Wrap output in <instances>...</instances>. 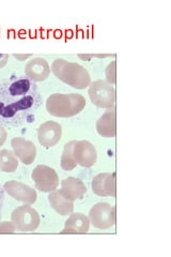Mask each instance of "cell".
<instances>
[{
  "mask_svg": "<svg viewBox=\"0 0 171 257\" xmlns=\"http://www.w3.org/2000/svg\"><path fill=\"white\" fill-rule=\"evenodd\" d=\"M16 228L12 222H0V234H13Z\"/></svg>",
  "mask_w": 171,
  "mask_h": 257,
  "instance_id": "20",
  "label": "cell"
},
{
  "mask_svg": "<svg viewBox=\"0 0 171 257\" xmlns=\"http://www.w3.org/2000/svg\"><path fill=\"white\" fill-rule=\"evenodd\" d=\"M14 56V58H16L18 60H20V61H24V60H26V59H28V58H30L31 57V55H19V54H14L13 55Z\"/></svg>",
  "mask_w": 171,
  "mask_h": 257,
  "instance_id": "24",
  "label": "cell"
},
{
  "mask_svg": "<svg viewBox=\"0 0 171 257\" xmlns=\"http://www.w3.org/2000/svg\"><path fill=\"white\" fill-rule=\"evenodd\" d=\"M9 59V55L8 54H0V69H3Z\"/></svg>",
  "mask_w": 171,
  "mask_h": 257,
  "instance_id": "23",
  "label": "cell"
},
{
  "mask_svg": "<svg viewBox=\"0 0 171 257\" xmlns=\"http://www.w3.org/2000/svg\"><path fill=\"white\" fill-rule=\"evenodd\" d=\"M19 167L18 157L11 150H0V171L4 173H13Z\"/></svg>",
  "mask_w": 171,
  "mask_h": 257,
  "instance_id": "18",
  "label": "cell"
},
{
  "mask_svg": "<svg viewBox=\"0 0 171 257\" xmlns=\"http://www.w3.org/2000/svg\"><path fill=\"white\" fill-rule=\"evenodd\" d=\"M90 227V221L83 213H71L66 221L62 234H87Z\"/></svg>",
  "mask_w": 171,
  "mask_h": 257,
  "instance_id": "15",
  "label": "cell"
},
{
  "mask_svg": "<svg viewBox=\"0 0 171 257\" xmlns=\"http://www.w3.org/2000/svg\"><path fill=\"white\" fill-rule=\"evenodd\" d=\"M59 192L64 197L74 202L76 199L84 198L87 193V188L81 180L74 178V177H69L61 181V189Z\"/></svg>",
  "mask_w": 171,
  "mask_h": 257,
  "instance_id": "14",
  "label": "cell"
},
{
  "mask_svg": "<svg viewBox=\"0 0 171 257\" xmlns=\"http://www.w3.org/2000/svg\"><path fill=\"white\" fill-rule=\"evenodd\" d=\"M31 178L36 183V188L41 192L50 193L59 186V177L54 168L46 165H38L31 174Z\"/></svg>",
  "mask_w": 171,
  "mask_h": 257,
  "instance_id": "7",
  "label": "cell"
},
{
  "mask_svg": "<svg viewBox=\"0 0 171 257\" xmlns=\"http://www.w3.org/2000/svg\"><path fill=\"white\" fill-rule=\"evenodd\" d=\"M52 71L57 78L75 89H86L91 83V77L87 69L75 62L56 59L53 62Z\"/></svg>",
  "mask_w": 171,
  "mask_h": 257,
  "instance_id": "3",
  "label": "cell"
},
{
  "mask_svg": "<svg viewBox=\"0 0 171 257\" xmlns=\"http://www.w3.org/2000/svg\"><path fill=\"white\" fill-rule=\"evenodd\" d=\"M96 131L103 138H115L116 135V111H106L96 122Z\"/></svg>",
  "mask_w": 171,
  "mask_h": 257,
  "instance_id": "16",
  "label": "cell"
},
{
  "mask_svg": "<svg viewBox=\"0 0 171 257\" xmlns=\"http://www.w3.org/2000/svg\"><path fill=\"white\" fill-rule=\"evenodd\" d=\"M86 104V99L78 93H54L46 100V109L52 116L68 118L83 111Z\"/></svg>",
  "mask_w": 171,
  "mask_h": 257,
  "instance_id": "2",
  "label": "cell"
},
{
  "mask_svg": "<svg viewBox=\"0 0 171 257\" xmlns=\"http://www.w3.org/2000/svg\"><path fill=\"white\" fill-rule=\"evenodd\" d=\"M4 202H5V189L4 187L0 186V220H2V215H3Z\"/></svg>",
  "mask_w": 171,
  "mask_h": 257,
  "instance_id": "21",
  "label": "cell"
},
{
  "mask_svg": "<svg viewBox=\"0 0 171 257\" xmlns=\"http://www.w3.org/2000/svg\"><path fill=\"white\" fill-rule=\"evenodd\" d=\"M26 76L34 83L43 82L51 74V68L44 58H34L25 67Z\"/></svg>",
  "mask_w": 171,
  "mask_h": 257,
  "instance_id": "13",
  "label": "cell"
},
{
  "mask_svg": "<svg viewBox=\"0 0 171 257\" xmlns=\"http://www.w3.org/2000/svg\"><path fill=\"white\" fill-rule=\"evenodd\" d=\"M7 138H8L7 131L5 130L4 126L0 125V146H3V145L5 144V142L7 141Z\"/></svg>",
  "mask_w": 171,
  "mask_h": 257,
  "instance_id": "22",
  "label": "cell"
},
{
  "mask_svg": "<svg viewBox=\"0 0 171 257\" xmlns=\"http://www.w3.org/2000/svg\"><path fill=\"white\" fill-rule=\"evenodd\" d=\"M11 220L15 228L24 232L35 231L40 225L39 213L34 208L27 205L14 209L11 214Z\"/></svg>",
  "mask_w": 171,
  "mask_h": 257,
  "instance_id": "5",
  "label": "cell"
},
{
  "mask_svg": "<svg viewBox=\"0 0 171 257\" xmlns=\"http://www.w3.org/2000/svg\"><path fill=\"white\" fill-rule=\"evenodd\" d=\"M89 96L97 107L111 108L116 102V91L111 84L105 80H96L89 88Z\"/></svg>",
  "mask_w": 171,
  "mask_h": 257,
  "instance_id": "4",
  "label": "cell"
},
{
  "mask_svg": "<svg viewBox=\"0 0 171 257\" xmlns=\"http://www.w3.org/2000/svg\"><path fill=\"white\" fill-rule=\"evenodd\" d=\"M62 127L58 122L47 121L38 128V139L40 144L45 148L56 146L61 140Z\"/></svg>",
  "mask_w": 171,
  "mask_h": 257,
  "instance_id": "9",
  "label": "cell"
},
{
  "mask_svg": "<svg viewBox=\"0 0 171 257\" xmlns=\"http://www.w3.org/2000/svg\"><path fill=\"white\" fill-rule=\"evenodd\" d=\"M5 191L18 202H22L25 205H32L37 202V191L25 183L20 181H8L4 186Z\"/></svg>",
  "mask_w": 171,
  "mask_h": 257,
  "instance_id": "8",
  "label": "cell"
},
{
  "mask_svg": "<svg viewBox=\"0 0 171 257\" xmlns=\"http://www.w3.org/2000/svg\"><path fill=\"white\" fill-rule=\"evenodd\" d=\"M92 191L101 197L116 195V173H102L92 180Z\"/></svg>",
  "mask_w": 171,
  "mask_h": 257,
  "instance_id": "11",
  "label": "cell"
},
{
  "mask_svg": "<svg viewBox=\"0 0 171 257\" xmlns=\"http://www.w3.org/2000/svg\"><path fill=\"white\" fill-rule=\"evenodd\" d=\"M89 221L95 228H111L116 223V209L107 203L96 204L89 213Z\"/></svg>",
  "mask_w": 171,
  "mask_h": 257,
  "instance_id": "6",
  "label": "cell"
},
{
  "mask_svg": "<svg viewBox=\"0 0 171 257\" xmlns=\"http://www.w3.org/2000/svg\"><path fill=\"white\" fill-rule=\"evenodd\" d=\"M42 105L36 83L25 76H12L0 83V125L16 127L34 121Z\"/></svg>",
  "mask_w": 171,
  "mask_h": 257,
  "instance_id": "1",
  "label": "cell"
},
{
  "mask_svg": "<svg viewBox=\"0 0 171 257\" xmlns=\"http://www.w3.org/2000/svg\"><path fill=\"white\" fill-rule=\"evenodd\" d=\"M73 156L76 163L83 167H91L95 164L97 154L93 145L87 141L74 142Z\"/></svg>",
  "mask_w": 171,
  "mask_h": 257,
  "instance_id": "10",
  "label": "cell"
},
{
  "mask_svg": "<svg viewBox=\"0 0 171 257\" xmlns=\"http://www.w3.org/2000/svg\"><path fill=\"white\" fill-rule=\"evenodd\" d=\"M11 146L15 156L21 160L23 164L30 165L35 162L37 157V148L34 143L24 138H14L11 141Z\"/></svg>",
  "mask_w": 171,
  "mask_h": 257,
  "instance_id": "12",
  "label": "cell"
},
{
  "mask_svg": "<svg viewBox=\"0 0 171 257\" xmlns=\"http://www.w3.org/2000/svg\"><path fill=\"white\" fill-rule=\"evenodd\" d=\"M74 142H70L64 146L61 156V168L63 171L70 172L72 170H74L77 166L74 156H73V146H74Z\"/></svg>",
  "mask_w": 171,
  "mask_h": 257,
  "instance_id": "19",
  "label": "cell"
},
{
  "mask_svg": "<svg viewBox=\"0 0 171 257\" xmlns=\"http://www.w3.org/2000/svg\"><path fill=\"white\" fill-rule=\"evenodd\" d=\"M48 202L51 207L61 215H69L74 210V204L72 200L64 197L59 191L50 192L48 195Z\"/></svg>",
  "mask_w": 171,
  "mask_h": 257,
  "instance_id": "17",
  "label": "cell"
}]
</instances>
